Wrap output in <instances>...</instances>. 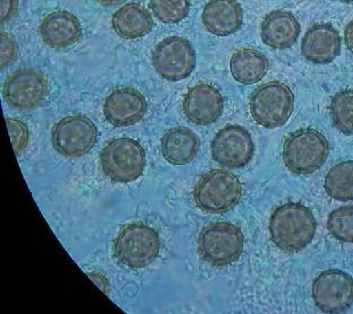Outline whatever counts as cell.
<instances>
[{"label":"cell","instance_id":"cell-1","mask_svg":"<svg viewBox=\"0 0 353 314\" xmlns=\"http://www.w3.org/2000/svg\"><path fill=\"white\" fill-rule=\"evenodd\" d=\"M317 229L315 217L303 205H282L270 218L268 231L276 247L287 253H296L312 242Z\"/></svg>","mask_w":353,"mask_h":314},{"label":"cell","instance_id":"cell-2","mask_svg":"<svg viewBox=\"0 0 353 314\" xmlns=\"http://www.w3.org/2000/svg\"><path fill=\"white\" fill-rule=\"evenodd\" d=\"M327 139L315 129H300L284 140L282 158L288 170L306 176L321 169L328 158Z\"/></svg>","mask_w":353,"mask_h":314},{"label":"cell","instance_id":"cell-3","mask_svg":"<svg viewBox=\"0 0 353 314\" xmlns=\"http://www.w3.org/2000/svg\"><path fill=\"white\" fill-rule=\"evenodd\" d=\"M243 189L232 173L213 170L199 179L194 189V199L201 211L208 214H223L236 207Z\"/></svg>","mask_w":353,"mask_h":314},{"label":"cell","instance_id":"cell-4","mask_svg":"<svg viewBox=\"0 0 353 314\" xmlns=\"http://www.w3.org/2000/svg\"><path fill=\"white\" fill-rule=\"evenodd\" d=\"M294 95L289 86L270 82L256 88L250 101V114L259 126L280 128L294 112Z\"/></svg>","mask_w":353,"mask_h":314},{"label":"cell","instance_id":"cell-5","mask_svg":"<svg viewBox=\"0 0 353 314\" xmlns=\"http://www.w3.org/2000/svg\"><path fill=\"white\" fill-rule=\"evenodd\" d=\"M243 232L234 224H208L199 233V255L215 267L234 264L243 253Z\"/></svg>","mask_w":353,"mask_h":314},{"label":"cell","instance_id":"cell-6","mask_svg":"<svg viewBox=\"0 0 353 314\" xmlns=\"http://www.w3.org/2000/svg\"><path fill=\"white\" fill-rule=\"evenodd\" d=\"M100 160L104 174L112 182L136 181L146 167V155L142 146L127 137L111 140L103 148Z\"/></svg>","mask_w":353,"mask_h":314},{"label":"cell","instance_id":"cell-7","mask_svg":"<svg viewBox=\"0 0 353 314\" xmlns=\"http://www.w3.org/2000/svg\"><path fill=\"white\" fill-rule=\"evenodd\" d=\"M160 248V239L154 229L144 224H130L118 233L114 252L119 264L144 268L158 258Z\"/></svg>","mask_w":353,"mask_h":314},{"label":"cell","instance_id":"cell-8","mask_svg":"<svg viewBox=\"0 0 353 314\" xmlns=\"http://www.w3.org/2000/svg\"><path fill=\"white\" fill-rule=\"evenodd\" d=\"M152 65L163 78L178 82L187 78L195 68V50L186 39L168 36L155 47Z\"/></svg>","mask_w":353,"mask_h":314},{"label":"cell","instance_id":"cell-9","mask_svg":"<svg viewBox=\"0 0 353 314\" xmlns=\"http://www.w3.org/2000/svg\"><path fill=\"white\" fill-rule=\"evenodd\" d=\"M97 127L84 116L63 118L52 129L51 142L58 154L68 158L88 154L97 142Z\"/></svg>","mask_w":353,"mask_h":314},{"label":"cell","instance_id":"cell-10","mask_svg":"<svg viewBox=\"0 0 353 314\" xmlns=\"http://www.w3.org/2000/svg\"><path fill=\"white\" fill-rule=\"evenodd\" d=\"M48 95V82L41 72L21 68L7 77L3 96L10 107L30 111L41 105Z\"/></svg>","mask_w":353,"mask_h":314},{"label":"cell","instance_id":"cell-11","mask_svg":"<svg viewBox=\"0 0 353 314\" xmlns=\"http://www.w3.org/2000/svg\"><path fill=\"white\" fill-rule=\"evenodd\" d=\"M312 300L321 311L341 313L353 305V278L338 269L323 271L312 284Z\"/></svg>","mask_w":353,"mask_h":314},{"label":"cell","instance_id":"cell-12","mask_svg":"<svg viewBox=\"0 0 353 314\" xmlns=\"http://www.w3.org/2000/svg\"><path fill=\"white\" fill-rule=\"evenodd\" d=\"M211 151L214 160L222 167L236 169L250 163L254 156L255 145L246 129L230 125L215 135Z\"/></svg>","mask_w":353,"mask_h":314},{"label":"cell","instance_id":"cell-13","mask_svg":"<svg viewBox=\"0 0 353 314\" xmlns=\"http://www.w3.org/2000/svg\"><path fill=\"white\" fill-rule=\"evenodd\" d=\"M146 112L145 96L134 88H118L104 101V116L114 127L132 126L139 123Z\"/></svg>","mask_w":353,"mask_h":314},{"label":"cell","instance_id":"cell-14","mask_svg":"<svg viewBox=\"0 0 353 314\" xmlns=\"http://www.w3.org/2000/svg\"><path fill=\"white\" fill-rule=\"evenodd\" d=\"M183 109L190 123L208 126L214 123L223 112L224 101L218 88L208 84H199L187 92Z\"/></svg>","mask_w":353,"mask_h":314},{"label":"cell","instance_id":"cell-15","mask_svg":"<svg viewBox=\"0 0 353 314\" xmlns=\"http://www.w3.org/2000/svg\"><path fill=\"white\" fill-rule=\"evenodd\" d=\"M341 51V36L330 24L312 26L301 42V52L308 61L317 65L330 63Z\"/></svg>","mask_w":353,"mask_h":314},{"label":"cell","instance_id":"cell-16","mask_svg":"<svg viewBox=\"0 0 353 314\" xmlns=\"http://www.w3.org/2000/svg\"><path fill=\"white\" fill-rule=\"evenodd\" d=\"M202 21L211 34L229 36L243 25V10L236 0H210L203 10Z\"/></svg>","mask_w":353,"mask_h":314},{"label":"cell","instance_id":"cell-17","mask_svg":"<svg viewBox=\"0 0 353 314\" xmlns=\"http://www.w3.org/2000/svg\"><path fill=\"white\" fill-rule=\"evenodd\" d=\"M42 41L51 48H67L79 41L82 25L79 19L67 10H56L44 17L40 25Z\"/></svg>","mask_w":353,"mask_h":314},{"label":"cell","instance_id":"cell-18","mask_svg":"<svg viewBox=\"0 0 353 314\" xmlns=\"http://www.w3.org/2000/svg\"><path fill=\"white\" fill-rule=\"evenodd\" d=\"M301 28L296 17L288 10H274L263 19L261 36L268 47L289 49L299 38Z\"/></svg>","mask_w":353,"mask_h":314},{"label":"cell","instance_id":"cell-19","mask_svg":"<svg viewBox=\"0 0 353 314\" xmlns=\"http://www.w3.org/2000/svg\"><path fill=\"white\" fill-rule=\"evenodd\" d=\"M199 136L190 129L176 127L164 134L161 139V153L169 163L186 165L199 153Z\"/></svg>","mask_w":353,"mask_h":314},{"label":"cell","instance_id":"cell-20","mask_svg":"<svg viewBox=\"0 0 353 314\" xmlns=\"http://www.w3.org/2000/svg\"><path fill=\"white\" fill-rule=\"evenodd\" d=\"M112 29L121 39L143 38L153 29V19L145 7L128 3L116 12L111 19Z\"/></svg>","mask_w":353,"mask_h":314},{"label":"cell","instance_id":"cell-21","mask_svg":"<svg viewBox=\"0 0 353 314\" xmlns=\"http://www.w3.org/2000/svg\"><path fill=\"white\" fill-rule=\"evenodd\" d=\"M270 68L268 59L256 49H243L232 54L230 72L236 82L243 85H252L264 78Z\"/></svg>","mask_w":353,"mask_h":314},{"label":"cell","instance_id":"cell-22","mask_svg":"<svg viewBox=\"0 0 353 314\" xmlns=\"http://www.w3.org/2000/svg\"><path fill=\"white\" fill-rule=\"evenodd\" d=\"M325 191L338 201L353 200V160H345L332 167L325 178Z\"/></svg>","mask_w":353,"mask_h":314},{"label":"cell","instance_id":"cell-23","mask_svg":"<svg viewBox=\"0 0 353 314\" xmlns=\"http://www.w3.org/2000/svg\"><path fill=\"white\" fill-rule=\"evenodd\" d=\"M330 114L335 128L344 135L353 136V90L339 92L332 98Z\"/></svg>","mask_w":353,"mask_h":314},{"label":"cell","instance_id":"cell-24","mask_svg":"<svg viewBox=\"0 0 353 314\" xmlns=\"http://www.w3.org/2000/svg\"><path fill=\"white\" fill-rule=\"evenodd\" d=\"M155 17L164 24H174L186 19L190 13V0H150Z\"/></svg>","mask_w":353,"mask_h":314},{"label":"cell","instance_id":"cell-25","mask_svg":"<svg viewBox=\"0 0 353 314\" xmlns=\"http://www.w3.org/2000/svg\"><path fill=\"white\" fill-rule=\"evenodd\" d=\"M327 229L335 239L343 243H353V206H344L332 211Z\"/></svg>","mask_w":353,"mask_h":314},{"label":"cell","instance_id":"cell-26","mask_svg":"<svg viewBox=\"0 0 353 314\" xmlns=\"http://www.w3.org/2000/svg\"><path fill=\"white\" fill-rule=\"evenodd\" d=\"M6 123L15 154H22L29 143V129L26 123L14 118H6Z\"/></svg>","mask_w":353,"mask_h":314},{"label":"cell","instance_id":"cell-27","mask_svg":"<svg viewBox=\"0 0 353 314\" xmlns=\"http://www.w3.org/2000/svg\"><path fill=\"white\" fill-rule=\"evenodd\" d=\"M17 44L10 34L1 33L0 36V63L1 68L7 66H12L17 58Z\"/></svg>","mask_w":353,"mask_h":314},{"label":"cell","instance_id":"cell-28","mask_svg":"<svg viewBox=\"0 0 353 314\" xmlns=\"http://www.w3.org/2000/svg\"><path fill=\"white\" fill-rule=\"evenodd\" d=\"M19 6V0H1L0 7V22L1 24L12 19Z\"/></svg>","mask_w":353,"mask_h":314},{"label":"cell","instance_id":"cell-29","mask_svg":"<svg viewBox=\"0 0 353 314\" xmlns=\"http://www.w3.org/2000/svg\"><path fill=\"white\" fill-rule=\"evenodd\" d=\"M344 42L349 51L353 54V19L347 24L344 31Z\"/></svg>","mask_w":353,"mask_h":314},{"label":"cell","instance_id":"cell-30","mask_svg":"<svg viewBox=\"0 0 353 314\" xmlns=\"http://www.w3.org/2000/svg\"><path fill=\"white\" fill-rule=\"evenodd\" d=\"M90 276V278H91L93 282H94L97 285L100 287V289H101L102 292L105 293V294H108V289H109V284H108V280L104 278L102 275H99V273H92V275H88Z\"/></svg>","mask_w":353,"mask_h":314},{"label":"cell","instance_id":"cell-31","mask_svg":"<svg viewBox=\"0 0 353 314\" xmlns=\"http://www.w3.org/2000/svg\"><path fill=\"white\" fill-rule=\"evenodd\" d=\"M95 1L102 5V6H116V5H119V3L126 1V0H95Z\"/></svg>","mask_w":353,"mask_h":314},{"label":"cell","instance_id":"cell-32","mask_svg":"<svg viewBox=\"0 0 353 314\" xmlns=\"http://www.w3.org/2000/svg\"><path fill=\"white\" fill-rule=\"evenodd\" d=\"M338 1H341V3H353V0H338Z\"/></svg>","mask_w":353,"mask_h":314}]
</instances>
